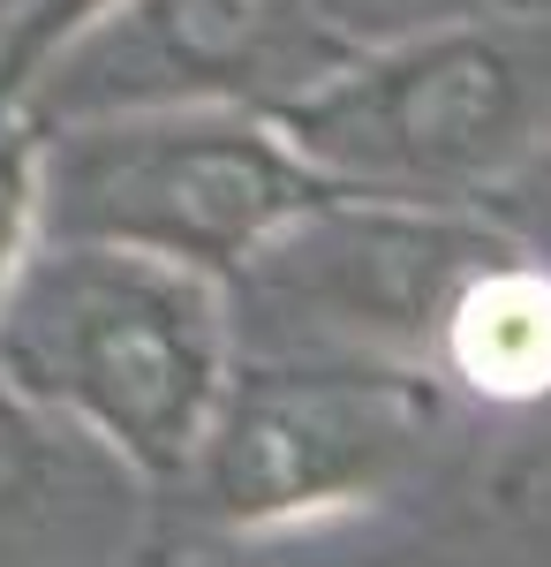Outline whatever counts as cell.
<instances>
[{
	"label": "cell",
	"instance_id": "9c48e42d",
	"mask_svg": "<svg viewBox=\"0 0 551 567\" xmlns=\"http://www.w3.org/2000/svg\"><path fill=\"white\" fill-rule=\"evenodd\" d=\"M91 8H106V0H15V8H0V106L31 84V69L84 23Z\"/></svg>",
	"mask_w": 551,
	"mask_h": 567
},
{
	"label": "cell",
	"instance_id": "8992f818",
	"mask_svg": "<svg viewBox=\"0 0 551 567\" xmlns=\"http://www.w3.org/2000/svg\"><path fill=\"white\" fill-rule=\"evenodd\" d=\"M347 31L318 0H106L31 69L8 106L31 122L152 114V106H288L340 53Z\"/></svg>",
	"mask_w": 551,
	"mask_h": 567
},
{
	"label": "cell",
	"instance_id": "52a82bcc",
	"mask_svg": "<svg viewBox=\"0 0 551 567\" xmlns=\"http://www.w3.org/2000/svg\"><path fill=\"white\" fill-rule=\"evenodd\" d=\"M430 371L499 409L551 401V265L521 243L491 250L438 318Z\"/></svg>",
	"mask_w": 551,
	"mask_h": 567
},
{
	"label": "cell",
	"instance_id": "5b68a950",
	"mask_svg": "<svg viewBox=\"0 0 551 567\" xmlns=\"http://www.w3.org/2000/svg\"><path fill=\"white\" fill-rule=\"evenodd\" d=\"M446 416V379L363 355H235L189 477L212 523L295 529L378 499Z\"/></svg>",
	"mask_w": 551,
	"mask_h": 567
},
{
	"label": "cell",
	"instance_id": "ba28073f",
	"mask_svg": "<svg viewBox=\"0 0 551 567\" xmlns=\"http://www.w3.org/2000/svg\"><path fill=\"white\" fill-rule=\"evenodd\" d=\"M39 250V122L0 106V296Z\"/></svg>",
	"mask_w": 551,
	"mask_h": 567
},
{
	"label": "cell",
	"instance_id": "8fae6325",
	"mask_svg": "<svg viewBox=\"0 0 551 567\" xmlns=\"http://www.w3.org/2000/svg\"><path fill=\"white\" fill-rule=\"evenodd\" d=\"M45 432H61L53 416H39L23 393L0 379V515H23L45 484Z\"/></svg>",
	"mask_w": 551,
	"mask_h": 567
},
{
	"label": "cell",
	"instance_id": "6da1fadb",
	"mask_svg": "<svg viewBox=\"0 0 551 567\" xmlns=\"http://www.w3.org/2000/svg\"><path fill=\"white\" fill-rule=\"evenodd\" d=\"M227 371V288L174 258L39 243L0 296V379L136 477H189Z\"/></svg>",
	"mask_w": 551,
	"mask_h": 567
},
{
	"label": "cell",
	"instance_id": "30bf717a",
	"mask_svg": "<svg viewBox=\"0 0 551 567\" xmlns=\"http://www.w3.org/2000/svg\"><path fill=\"white\" fill-rule=\"evenodd\" d=\"M484 219H499L521 250H537V258L551 265V122H544V136L513 159V175L476 205Z\"/></svg>",
	"mask_w": 551,
	"mask_h": 567
},
{
	"label": "cell",
	"instance_id": "3957f363",
	"mask_svg": "<svg viewBox=\"0 0 551 567\" xmlns=\"http://www.w3.org/2000/svg\"><path fill=\"white\" fill-rule=\"evenodd\" d=\"M333 182L257 106L39 122V243H114L227 280Z\"/></svg>",
	"mask_w": 551,
	"mask_h": 567
},
{
	"label": "cell",
	"instance_id": "7a4b0ae2",
	"mask_svg": "<svg viewBox=\"0 0 551 567\" xmlns=\"http://www.w3.org/2000/svg\"><path fill=\"white\" fill-rule=\"evenodd\" d=\"M333 189L484 205L551 122V8H438L272 106Z\"/></svg>",
	"mask_w": 551,
	"mask_h": 567
},
{
	"label": "cell",
	"instance_id": "277c9868",
	"mask_svg": "<svg viewBox=\"0 0 551 567\" xmlns=\"http://www.w3.org/2000/svg\"><path fill=\"white\" fill-rule=\"evenodd\" d=\"M507 243L476 205L333 189L219 280L235 355H363L430 371L454 288Z\"/></svg>",
	"mask_w": 551,
	"mask_h": 567
},
{
	"label": "cell",
	"instance_id": "7c38bea8",
	"mask_svg": "<svg viewBox=\"0 0 551 567\" xmlns=\"http://www.w3.org/2000/svg\"><path fill=\"white\" fill-rule=\"evenodd\" d=\"M325 16H333L347 39H378V31H401V23H424L438 16L430 0H318Z\"/></svg>",
	"mask_w": 551,
	"mask_h": 567
}]
</instances>
